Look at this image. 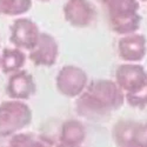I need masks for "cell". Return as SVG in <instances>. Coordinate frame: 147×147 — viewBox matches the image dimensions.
Wrapping results in <instances>:
<instances>
[{"label": "cell", "mask_w": 147, "mask_h": 147, "mask_svg": "<svg viewBox=\"0 0 147 147\" xmlns=\"http://www.w3.org/2000/svg\"><path fill=\"white\" fill-rule=\"evenodd\" d=\"M125 104V94L115 81L96 79L88 82L76 101L77 113L88 120H101Z\"/></svg>", "instance_id": "obj_1"}, {"label": "cell", "mask_w": 147, "mask_h": 147, "mask_svg": "<svg viewBox=\"0 0 147 147\" xmlns=\"http://www.w3.org/2000/svg\"><path fill=\"white\" fill-rule=\"evenodd\" d=\"M105 7L109 27L114 33L126 35L139 30L141 25L139 0H107Z\"/></svg>", "instance_id": "obj_2"}, {"label": "cell", "mask_w": 147, "mask_h": 147, "mask_svg": "<svg viewBox=\"0 0 147 147\" xmlns=\"http://www.w3.org/2000/svg\"><path fill=\"white\" fill-rule=\"evenodd\" d=\"M33 120L31 107L20 100L0 102V133L13 134L27 128Z\"/></svg>", "instance_id": "obj_3"}, {"label": "cell", "mask_w": 147, "mask_h": 147, "mask_svg": "<svg viewBox=\"0 0 147 147\" xmlns=\"http://www.w3.org/2000/svg\"><path fill=\"white\" fill-rule=\"evenodd\" d=\"M88 85V76L81 67L66 65L61 67L55 78L58 92L66 98H78Z\"/></svg>", "instance_id": "obj_4"}, {"label": "cell", "mask_w": 147, "mask_h": 147, "mask_svg": "<svg viewBox=\"0 0 147 147\" xmlns=\"http://www.w3.org/2000/svg\"><path fill=\"white\" fill-rule=\"evenodd\" d=\"M114 81L124 94L137 93L147 88V72L139 64L126 63L117 67Z\"/></svg>", "instance_id": "obj_5"}, {"label": "cell", "mask_w": 147, "mask_h": 147, "mask_svg": "<svg viewBox=\"0 0 147 147\" xmlns=\"http://www.w3.org/2000/svg\"><path fill=\"white\" fill-rule=\"evenodd\" d=\"M40 30L36 24L25 17H18L9 26V41L13 47L31 51L38 42Z\"/></svg>", "instance_id": "obj_6"}, {"label": "cell", "mask_w": 147, "mask_h": 147, "mask_svg": "<svg viewBox=\"0 0 147 147\" xmlns=\"http://www.w3.org/2000/svg\"><path fill=\"white\" fill-rule=\"evenodd\" d=\"M5 92L12 100L26 101L35 94L36 84L31 73L22 68L8 76Z\"/></svg>", "instance_id": "obj_7"}, {"label": "cell", "mask_w": 147, "mask_h": 147, "mask_svg": "<svg viewBox=\"0 0 147 147\" xmlns=\"http://www.w3.org/2000/svg\"><path fill=\"white\" fill-rule=\"evenodd\" d=\"M30 60L38 67H51L57 64L59 57V46L54 36L41 32L38 42L28 51Z\"/></svg>", "instance_id": "obj_8"}, {"label": "cell", "mask_w": 147, "mask_h": 147, "mask_svg": "<svg viewBox=\"0 0 147 147\" xmlns=\"http://www.w3.org/2000/svg\"><path fill=\"white\" fill-rule=\"evenodd\" d=\"M65 20L73 27L84 28L95 19V9L88 0H67L63 7Z\"/></svg>", "instance_id": "obj_9"}, {"label": "cell", "mask_w": 147, "mask_h": 147, "mask_svg": "<svg viewBox=\"0 0 147 147\" xmlns=\"http://www.w3.org/2000/svg\"><path fill=\"white\" fill-rule=\"evenodd\" d=\"M118 54L126 63H140L147 54L146 36L137 32L121 35L118 41Z\"/></svg>", "instance_id": "obj_10"}, {"label": "cell", "mask_w": 147, "mask_h": 147, "mask_svg": "<svg viewBox=\"0 0 147 147\" xmlns=\"http://www.w3.org/2000/svg\"><path fill=\"white\" fill-rule=\"evenodd\" d=\"M0 147H52L45 138L30 132L0 133Z\"/></svg>", "instance_id": "obj_11"}, {"label": "cell", "mask_w": 147, "mask_h": 147, "mask_svg": "<svg viewBox=\"0 0 147 147\" xmlns=\"http://www.w3.org/2000/svg\"><path fill=\"white\" fill-rule=\"evenodd\" d=\"M86 127L77 119L65 120L60 126L59 144L64 145H82L86 139Z\"/></svg>", "instance_id": "obj_12"}, {"label": "cell", "mask_w": 147, "mask_h": 147, "mask_svg": "<svg viewBox=\"0 0 147 147\" xmlns=\"http://www.w3.org/2000/svg\"><path fill=\"white\" fill-rule=\"evenodd\" d=\"M27 60V55L20 48L6 47L0 54V71L4 74L9 76L17 71L24 68Z\"/></svg>", "instance_id": "obj_13"}, {"label": "cell", "mask_w": 147, "mask_h": 147, "mask_svg": "<svg viewBox=\"0 0 147 147\" xmlns=\"http://www.w3.org/2000/svg\"><path fill=\"white\" fill-rule=\"evenodd\" d=\"M32 0H0V17H22L32 8Z\"/></svg>", "instance_id": "obj_14"}, {"label": "cell", "mask_w": 147, "mask_h": 147, "mask_svg": "<svg viewBox=\"0 0 147 147\" xmlns=\"http://www.w3.org/2000/svg\"><path fill=\"white\" fill-rule=\"evenodd\" d=\"M125 101L134 108H147V88L137 93L125 94Z\"/></svg>", "instance_id": "obj_15"}, {"label": "cell", "mask_w": 147, "mask_h": 147, "mask_svg": "<svg viewBox=\"0 0 147 147\" xmlns=\"http://www.w3.org/2000/svg\"><path fill=\"white\" fill-rule=\"evenodd\" d=\"M134 139L141 147H147V121L138 122Z\"/></svg>", "instance_id": "obj_16"}, {"label": "cell", "mask_w": 147, "mask_h": 147, "mask_svg": "<svg viewBox=\"0 0 147 147\" xmlns=\"http://www.w3.org/2000/svg\"><path fill=\"white\" fill-rule=\"evenodd\" d=\"M120 147H141L138 142H137V140L136 139H132V140H129V141H127V142H125L124 145H121Z\"/></svg>", "instance_id": "obj_17"}, {"label": "cell", "mask_w": 147, "mask_h": 147, "mask_svg": "<svg viewBox=\"0 0 147 147\" xmlns=\"http://www.w3.org/2000/svg\"><path fill=\"white\" fill-rule=\"evenodd\" d=\"M55 147H85L82 145H64V144H57Z\"/></svg>", "instance_id": "obj_18"}, {"label": "cell", "mask_w": 147, "mask_h": 147, "mask_svg": "<svg viewBox=\"0 0 147 147\" xmlns=\"http://www.w3.org/2000/svg\"><path fill=\"white\" fill-rule=\"evenodd\" d=\"M96 1H98V3H100V4H102V5H105L107 0H96Z\"/></svg>", "instance_id": "obj_19"}, {"label": "cell", "mask_w": 147, "mask_h": 147, "mask_svg": "<svg viewBox=\"0 0 147 147\" xmlns=\"http://www.w3.org/2000/svg\"><path fill=\"white\" fill-rule=\"evenodd\" d=\"M39 1H41V3H47V1H50V0H39Z\"/></svg>", "instance_id": "obj_20"}, {"label": "cell", "mask_w": 147, "mask_h": 147, "mask_svg": "<svg viewBox=\"0 0 147 147\" xmlns=\"http://www.w3.org/2000/svg\"><path fill=\"white\" fill-rule=\"evenodd\" d=\"M140 1H147V0H140Z\"/></svg>", "instance_id": "obj_21"}]
</instances>
